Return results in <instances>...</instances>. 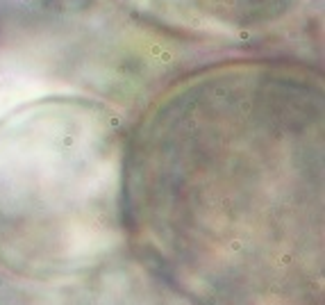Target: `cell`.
Returning <instances> with one entry per match:
<instances>
[{"mask_svg": "<svg viewBox=\"0 0 325 305\" xmlns=\"http://www.w3.org/2000/svg\"><path fill=\"white\" fill-rule=\"evenodd\" d=\"M321 134L298 75L186 82L127 141L130 253L196 305H323Z\"/></svg>", "mask_w": 325, "mask_h": 305, "instance_id": "1", "label": "cell"}, {"mask_svg": "<svg viewBox=\"0 0 325 305\" xmlns=\"http://www.w3.org/2000/svg\"><path fill=\"white\" fill-rule=\"evenodd\" d=\"M130 137L105 105L46 98L0 121V271L71 278L130 255Z\"/></svg>", "mask_w": 325, "mask_h": 305, "instance_id": "2", "label": "cell"}, {"mask_svg": "<svg viewBox=\"0 0 325 305\" xmlns=\"http://www.w3.org/2000/svg\"><path fill=\"white\" fill-rule=\"evenodd\" d=\"M0 305H196L132 253L71 278L0 280Z\"/></svg>", "mask_w": 325, "mask_h": 305, "instance_id": "3", "label": "cell"}]
</instances>
